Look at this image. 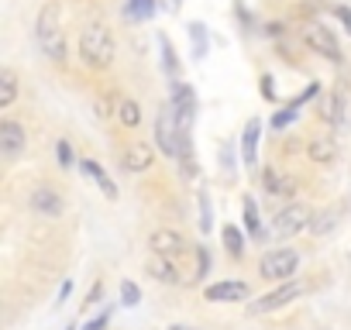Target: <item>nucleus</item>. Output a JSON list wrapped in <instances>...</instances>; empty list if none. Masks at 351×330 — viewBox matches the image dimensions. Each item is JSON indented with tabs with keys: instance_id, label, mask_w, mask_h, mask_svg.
I'll return each mask as SVG.
<instances>
[{
	"instance_id": "72a5a7b5",
	"label": "nucleus",
	"mask_w": 351,
	"mask_h": 330,
	"mask_svg": "<svg viewBox=\"0 0 351 330\" xmlns=\"http://www.w3.org/2000/svg\"><path fill=\"white\" fill-rule=\"evenodd\" d=\"M107 323H110V309H107V313H100V316H97V320H90V323H86V327H83V330H104V327H107Z\"/></svg>"
},
{
	"instance_id": "dca6fc26",
	"label": "nucleus",
	"mask_w": 351,
	"mask_h": 330,
	"mask_svg": "<svg viewBox=\"0 0 351 330\" xmlns=\"http://www.w3.org/2000/svg\"><path fill=\"white\" fill-rule=\"evenodd\" d=\"M148 272H152L158 282H165V285H180V282H183V275L176 272L172 258H165V255H155V251H152V258H148Z\"/></svg>"
},
{
	"instance_id": "4be33fe9",
	"label": "nucleus",
	"mask_w": 351,
	"mask_h": 330,
	"mask_svg": "<svg viewBox=\"0 0 351 330\" xmlns=\"http://www.w3.org/2000/svg\"><path fill=\"white\" fill-rule=\"evenodd\" d=\"M124 14H128V21H148L155 14V0H128Z\"/></svg>"
},
{
	"instance_id": "473e14b6",
	"label": "nucleus",
	"mask_w": 351,
	"mask_h": 330,
	"mask_svg": "<svg viewBox=\"0 0 351 330\" xmlns=\"http://www.w3.org/2000/svg\"><path fill=\"white\" fill-rule=\"evenodd\" d=\"M334 18H337V21L344 25V31L351 35V11H348V8H334Z\"/></svg>"
},
{
	"instance_id": "0eeeda50",
	"label": "nucleus",
	"mask_w": 351,
	"mask_h": 330,
	"mask_svg": "<svg viewBox=\"0 0 351 330\" xmlns=\"http://www.w3.org/2000/svg\"><path fill=\"white\" fill-rule=\"evenodd\" d=\"M303 45H306L310 52H317L320 59L341 62V45H337V38L330 35V28H324V25H306V28H303Z\"/></svg>"
},
{
	"instance_id": "a878e982",
	"label": "nucleus",
	"mask_w": 351,
	"mask_h": 330,
	"mask_svg": "<svg viewBox=\"0 0 351 330\" xmlns=\"http://www.w3.org/2000/svg\"><path fill=\"white\" fill-rule=\"evenodd\" d=\"M296 117H300V107H296V103H286L282 110H276V114H272V131H282V127H289Z\"/></svg>"
},
{
	"instance_id": "f704fd0d",
	"label": "nucleus",
	"mask_w": 351,
	"mask_h": 330,
	"mask_svg": "<svg viewBox=\"0 0 351 330\" xmlns=\"http://www.w3.org/2000/svg\"><path fill=\"white\" fill-rule=\"evenodd\" d=\"M262 97H265V100H276V90H272V76H269V73L262 76Z\"/></svg>"
},
{
	"instance_id": "f03ea898",
	"label": "nucleus",
	"mask_w": 351,
	"mask_h": 330,
	"mask_svg": "<svg viewBox=\"0 0 351 330\" xmlns=\"http://www.w3.org/2000/svg\"><path fill=\"white\" fill-rule=\"evenodd\" d=\"M35 38H38L42 52H45L52 62H62V59H66V38H62L59 8H56V4H45V8L38 11V21H35Z\"/></svg>"
},
{
	"instance_id": "c9c22d12",
	"label": "nucleus",
	"mask_w": 351,
	"mask_h": 330,
	"mask_svg": "<svg viewBox=\"0 0 351 330\" xmlns=\"http://www.w3.org/2000/svg\"><path fill=\"white\" fill-rule=\"evenodd\" d=\"M100 292H104V285H100V282H97V285H93V289H90V292H86V303H83V306H93V303H97V299H100Z\"/></svg>"
},
{
	"instance_id": "4468645a",
	"label": "nucleus",
	"mask_w": 351,
	"mask_h": 330,
	"mask_svg": "<svg viewBox=\"0 0 351 330\" xmlns=\"http://www.w3.org/2000/svg\"><path fill=\"white\" fill-rule=\"evenodd\" d=\"M258 134H262V120L258 117H248V124L241 131V158H245V165H255L258 162Z\"/></svg>"
},
{
	"instance_id": "aec40b11",
	"label": "nucleus",
	"mask_w": 351,
	"mask_h": 330,
	"mask_svg": "<svg viewBox=\"0 0 351 330\" xmlns=\"http://www.w3.org/2000/svg\"><path fill=\"white\" fill-rule=\"evenodd\" d=\"M117 120H121L128 131H134V127L141 124V107H138L134 100H117Z\"/></svg>"
},
{
	"instance_id": "ddd939ff",
	"label": "nucleus",
	"mask_w": 351,
	"mask_h": 330,
	"mask_svg": "<svg viewBox=\"0 0 351 330\" xmlns=\"http://www.w3.org/2000/svg\"><path fill=\"white\" fill-rule=\"evenodd\" d=\"M32 210L35 214H42V217H56V214H62V196L56 193V190H49V186H38L35 193H32Z\"/></svg>"
},
{
	"instance_id": "2f4dec72",
	"label": "nucleus",
	"mask_w": 351,
	"mask_h": 330,
	"mask_svg": "<svg viewBox=\"0 0 351 330\" xmlns=\"http://www.w3.org/2000/svg\"><path fill=\"white\" fill-rule=\"evenodd\" d=\"M214 224H210V200H207V193H200V231H210Z\"/></svg>"
},
{
	"instance_id": "9d476101",
	"label": "nucleus",
	"mask_w": 351,
	"mask_h": 330,
	"mask_svg": "<svg viewBox=\"0 0 351 330\" xmlns=\"http://www.w3.org/2000/svg\"><path fill=\"white\" fill-rule=\"evenodd\" d=\"M152 162H155V151H152V144H145V141H128V144L121 148V165H124L128 173H148Z\"/></svg>"
},
{
	"instance_id": "393cba45",
	"label": "nucleus",
	"mask_w": 351,
	"mask_h": 330,
	"mask_svg": "<svg viewBox=\"0 0 351 330\" xmlns=\"http://www.w3.org/2000/svg\"><path fill=\"white\" fill-rule=\"evenodd\" d=\"M158 45H162V66L169 69V76H172V79H180V62H176V52H172V42H169V38L162 35V38H158Z\"/></svg>"
},
{
	"instance_id": "5701e85b",
	"label": "nucleus",
	"mask_w": 351,
	"mask_h": 330,
	"mask_svg": "<svg viewBox=\"0 0 351 330\" xmlns=\"http://www.w3.org/2000/svg\"><path fill=\"white\" fill-rule=\"evenodd\" d=\"M241 220H245V227H248V234H252V238H258V234H262L258 207H255V200H252V196H248V200H245V207H241Z\"/></svg>"
},
{
	"instance_id": "e433bc0d",
	"label": "nucleus",
	"mask_w": 351,
	"mask_h": 330,
	"mask_svg": "<svg viewBox=\"0 0 351 330\" xmlns=\"http://www.w3.org/2000/svg\"><path fill=\"white\" fill-rule=\"evenodd\" d=\"M69 292H73V282H62V289H59V303H66Z\"/></svg>"
},
{
	"instance_id": "f3484780",
	"label": "nucleus",
	"mask_w": 351,
	"mask_h": 330,
	"mask_svg": "<svg viewBox=\"0 0 351 330\" xmlns=\"http://www.w3.org/2000/svg\"><path fill=\"white\" fill-rule=\"evenodd\" d=\"M80 165H83V173H86L90 179H97V183H100V190H104V196H107V200H117V186H114V179L104 173V165H100L97 158H83Z\"/></svg>"
},
{
	"instance_id": "7c9ffc66",
	"label": "nucleus",
	"mask_w": 351,
	"mask_h": 330,
	"mask_svg": "<svg viewBox=\"0 0 351 330\" xmlns=\"http://www.w3.org/2000/svg\"><path fill=\"white\" fill-rule=\"evenodd\" d=\"M207 268H210V255H207V248H204V244H197V275H193V279H204V275H207Z\"/></svg>"
},
{
	"instance_id": "ea45409f",
	"label": "nucleus",
	"mask_w": 351,
	"mask_h": 330,
	"mask_svg": "<svg viewBox=\"0 0 351 330\" xmlns=\"http://www.w3.org/2000/svg\"><path fill=\"white\" fill-rule=\"evenodd\" d=\"M66 330H76V327H66Z\"/></svg>"
},
{
	"instance_id": "b1692460",
	"label": "nucleus",
	"mask_w": 351,
	"mask_h": 330,
	"mask_svg": "<svg viewBox=\"0 0 351 330\" xmlns=\"http://www.w3.org/2000/svg\"><path fill=\"white\" fill-rule=\"evenodd\" d=\"M334 100H337V124H351V90L348 86H337L334 90Z\"/></svg>"
},
{
	"instance_id": "1a4fd4ad",
	"label": "nucleus",
	"mask_w": 351,
	"mask_h": 330,
	"mask_svg": "<svg viewBox=\"0 0 351 330\" xmlns=\"http://www.w3.org/2000/svg\"><path fill=\"white\" fill-rule=\"evenodd\" d=\"M169 103L176 107L183 127L193 124V117H197V93H193V86H186L183 79H172V97H169Z\"/></svg>"
},
{
	"instance_id": "9b49d317",
	"label": "nucleus",
	"mask_w": 351,
	"mask_h": 330,
	"mask_svg": "<svg viewBox=\"0 0 351 330\" xmlns=\"http://www.w3.org/2000/svg\"><path fill=\"white\" fill-rule=\"evenodd\" d=\"M25 141H28V134H25V127H21L18 120H11V117L0 120V155L14 158V155L25 148Z\"/></svg>"
},
{
	"instance_id": "4c0bfd02",
	"label": "nucleus",
	"mask_w": 351,
	"mask_h": 330,
	"mask_svg": "<svg viewBox=\"0 0 351 330\" xmlns=\"http://www.w3.org/2000/svg\"><path fill=\"white\" fill-rule=\"evenodd\" d=\"M169 330H204V327H186V323H172Z\"/></svg>"
},
{
	"instance_id": "a211bd4d",
	"label": "nucleus",
	"mask_w": 351,
	"mask_h": 330,
	"mask_svg": "<svg viewBox=\"0 0 351 330\" xmlns=\"http://www.w3.org/2000/svg\"><path fill=\"white\" fill-rule=\"evenodd\" d=\"M262 183H265V193H272V196H293L296 193V179H289V176H282L276 169H265Z\"/></svg>"
},
{
	"instance_id": "c756f323",
	"label": "nucleus",
	"mask_w": 351,
	"mask_h": 330,
	"mask_svg": "<svg viewBox=\"0 0 351 330\" xmlns=\"http://www.w3.org/2000/svg\"><path fill=\"white\" fill-rule=\"evenodd\" d=\"M56 155H59L62 169H73V148H69V141H56Z\"/></svg>"
},
{
	"instance_id": "cd10ccee",
	"label": "nucleus",
	"mask_w": 351,
	"mask_h": 330,
	"mask_svg": "<svg viewBox=\"0 0 351 330\" xmlns=\"http://www.w3.org/2000/svg\"><path fill=\"white\" fill-rule=\"evenodd\" d=\"M138 303H141V289L131 279H124L121 282V306H138Z\"/></svg>"
},
{
	"instance_id": "423d86ee",
	"label": "nucleus",
	"mask_w": 351,
	"mask_h": 330,
	"mask_svg": "<svg viewBox=\"0 0 351 330\" xmlns=\"http://www.w3.org/2000/svg\"><path fill=\"white\" fill-rule=\"evenodd\" d=\"M296 296H303V282H296V279H286L279 289H272V292H265L262 299L248 303V316H262V313L282 309V306H286V303H293Z\"/></svg>"
},
{
	"instance_id": "bb28decb",
	"label": "nucleus",
	"mask_w": 351,
	"mask_h": 330,
	"mask_svg": "<svg viewBox=\"0 0 351 330\" xmlns=\"http://www.w3.org/2000/svg\"><path fill=\"white\" fill-rule=\"evenodd\" d=\"M190 42H193V55L204 59V52H207V28H204L200 21L190 25Z\"/></svg>"
},
{
	"instance_id": "f8f14e48",
	"label": "nucleus",
	"mask_w": 351,
	"mask_h": 330,
	"mask_svg": "<svg viewBox=\"0 0 351 330\" xmlns=\"http://www.w3.org/2000/svg\"><path fill=\"white\" fill-rule=\"evenodd\" d=\"M204 296H207L210 303H241V299H248V285L238 282V279H231V282H214V285L204 289Z\"/></svg>"
},
{
	"instance_id": "39448f33",
	"label": "nucleus",
	"mask_w": 351,
	"mask_h": 330,
	"mask_svg": "<svg viewBox=\"0 0 351 330\" xmlns=\"http://www.w3.org/2000/svg\"><path fill=\"white\" fill-rule=\"evenodd\" d=\"M310 220H313V210H310L306 203H289V207H282V210L272 217V234H276V238H293V234H300L303 227H310Z\"/></svg>"
},
{
	"instance_id": "c85d7f7f",
	"label": "nucleus",
	"mask_w": 351,
	"mask_h": 330,
	"mask_svg": "<svg viewBox=\"0 0 351 330\" xmlns=\"http://www.w3.org/2000/svg\"><path fill=\"white\" fill-rule=\"evenodd\" d=\"M320 120H327V124H337V100H334V93L320 103Z\"/></svg>"
},
{
	"instance_id": "412c9836",
	"label": "nucleus",
	"mask_w": 351,
	"mask_h": 330,
	"mask_svg": "<svg viewBox=\"0 0 351 330\" xmlns=\"http://www.w3.org/2000/svg\"><path fill=\"white\" fill-rule=\"evenodd\" d=\"M221 238H224V248H228V255L231 258H241L245 255V238H241V231L238 227H221Z\"/></svg>"
},
{
	"instance_id": "f257e3e1",
	"label": "nucleus",
	"mask_w": 351,
	"mask_h": 330,
	"mask_svg": "<svg viewBox=\"0 0 351 330\" xmlns=\"http://www.w3.org/2000/svg\"><path fill=\"white\" fill-rule=\"evenodd\" d=\"M155 144H158V151L165 158H180L183 151L193 148L190 144V134H186V127H183V120H180V114H176L172 103L162 107L158 117H155Z\"/></svg>"
},
{
	"instance_id": "20e7f679",
	"label": "nucleus",
	"mask_w": 351,
	"mask_h": 330,
	"mask_svg": "<svg viewBox=\"0 0 351 330\" xmlns=\"http://www.w3.org/2000/svg\"><path fill=\"white\" fill-rule=\"evenodd\" d=\"M300 268V251L296 248H272L258 258V275L269 282H286Z\"/></svg>"
},
{
	"instance_id": "58836bf2",
	"label": "nucleus",
	"mask_w": 351,
	"mask_h": 330,
	"mask_svg": "<svg viewBox=\"0 0 351 330\" xmlns=\"http://www.w3.org/2000/svg\"><path fill=\"white\" fill-rule=\"evenodd\" d=\"M172 8H180V0H172Z\"/></svg>"
},
{
	"instance_id": "7ed1b4c3",
	"label": "nucleus",
	"mask_w": 351,
	"mask_h": 330,
	"mask_svg": "<svg viewBox=\"0 0 351 330\" xmlns=\"http://www.w3.org/2000/svg\"><path fill=\"white\" fill-rule=\"evenodd\" d=\"M80 59L90 69H107L114 62V38L104 25H90L80 38Z\"/></svg>"
},
{
	"instance_id": "6ab92c4d",
	"label": "nucleus",
	"mask_w": 351,
	"mask_h": 330,
	"mask_svg": "<svg viewBox=\"0 0 351 330\" xmlns=\"http://www.w3.org/2000/svg\"><path fill=\"white\" fill-rule=\"evenodd\" d=\"M14 100H18V73L4 69L0 73V110H8Z\"/></svg>"
},
{
	"instance_id": "6e6552de",
	"label": "nucleus",
	"mask_w": 351,
	"mask_h": 330,
	"mask_svg": "<svg viewBox=\"0 0 351 330\" xmlns=\"http://www.w3.org/2000/svg\"><path fill=\"white\" fill-rule=\"evenodd\" d=\"M148 248H152L155 255H165V258H180V255L190 251L186 238H183L180 231H172V227H158V231H152Z\"/></svg>"
},
{
	"instance_id": "2eb2a0df",
	"label": "nucleus",
	"mask_w": 351,
	"mask_h": 330,
	"mask_svg": "<svg viewBox=\"0 0 351 330\" xmlns=\"http://www.w3.org/2000/svg\"><path fill=\"white\" fill-rule=\"evenodd\" d=\"M306 155H310V162H317V165H330V162L337 158V141H334L330 134H317V138L310 141Z\"/></svg>"
}]
</instances>
